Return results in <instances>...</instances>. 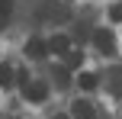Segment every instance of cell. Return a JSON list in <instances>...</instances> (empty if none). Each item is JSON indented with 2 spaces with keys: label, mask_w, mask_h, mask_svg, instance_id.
<instances>
[{
  "label": "cell",
  "mask_w": 122,
  "mask_h": 119,
  "mask_svg": "<svg viewBox=\"0 0 122 119\" xmlns=\"http://www.w3.org/2000/svg\"><path fill=\"white\" fill-rule=\"evenodd\" d=\"M26 55H29V58H36V61H42V58L48 55V48H45V42H42V39H29V42H26Z\"/></svg>",
  "instance_id": "obj_5"
},
{
  "label": "cell",
  "mask_w": 122,
  "mask_h": 119,
  "mask_svg": "<svg viewBox=\"0 0 122 119\" xmlns=\"http://www.w3.org/2000/svg\"><path fill=\"white\" fill-rule=\"evenodd\" d=\"M10 0H0V23H6V19H10Z\"/></svg>",
  "instance_id": "obj_11"
},
{
  "label": "cell",
  "mask_w": 122,
  "mask_h": 119,
  "mask_svg": "<svg viewBox=\"0 0 122 119\" xmlns=\"http://www.w3.org/2000/svg\"><path fill=\"white\" fill-rule=\"evenodd\" d=\"M93 42H97V48L106 52V55H112V52H116V39H112L109 29H97V32H93Z\"/></svg>",
  "instance_id": "obj_2"
},
{
  "label": "cell",
  "mask_w": 122,
  "mask_h": 119,
  "mask_svg": "<svg viewBox=\"0 0 122 119\" xmlns=\"http://www.w3.org/2000/svg\"><path fill=\"white\" fill-rule=\"evenodd\" d=\"M109 90H112V97H122V77H116V81L109 84Z\"/></svg>",
  "instance_id": "obj_12"
},
{
  "label": "cell",
  "mask_w": 122,
  "mask_h": 119,
  "mask_svg": "<svg viewBox=\"0 0 122 119\" xmlns=\"http://www.w3.org/2000/svg\"><path fill=\"white\" fill-rule=\"evenodd\" d=\"M13 77H16V71H13L10 64H0V87H3V90H10L13 84H16Z\"/></svg>",
  "instance_id": "obj_6"
},
{
  "label": "cell",
  "mask_w": 122,
  "mask_h": 119,
  "mask_svg": "<svg viewBox=\"0 0 122 119\" xmlns=\"http://www.w3.org/2000/svg\"><path fill=\"white\" fill-rule=\"evenodd\" d=\"M109 19H112V23H122V3H112L109 6Z\"/></svg>",
  "instance_id": "obj_10"
},
{
  "label": "cell",
  "mask_w": 122,
  "mask_h": 119,
  "mask_svg": "<svg viewBox=\"0 0 122 119\" xmlns=\"http://www.w3.org/2000/svg\"><path fill=\"white\" fill-rule=\"evenodd\" d=\"M71 116L74 119H97V109H93V103H87V100H74L71 103Z\"/></svg>",
  "instance_id": "obj_4"
},
{
  "label": "cell",
  "mask_w": 122,
  "mask_h": 119,
  "mask_svg": "<svg viewBox=\"0 0 122 119\" xmlns=\"http://www.w3.org/2000/svg\"><path fill=\"white\" fill-rule=\"evenodd\" d=\"M77 81H80V87H84V90H93V87L100 84V77H97V74H90V71H84Z\"/></svg>",
  "instance_id": "obj_8"
},
{
  "label": "cell",
  "mask_w": 122,
  "mask_h": 119,
  "mask_svg": "<svg viewBox=\"0 0 122 119\" xmlns=\"http://www.w3.org/2000/svg\"><path fill=\"white\" fill-rule=\"evenodd\" d=\"M55 84L58 87H71V74H67L64 68H55Z\"/></svg>",
  "instance_id": "obj_9"
},
{
  "label": "cell",
  "mask_w": 122,
  "mask_h": 119,
  "mask_svg": "<svg viewBox=\"0 0 122 119\" xmlns=\"http://www.w3.org/2000/svg\"><path fill=\"white\" fill-rule=\"evenodd\" d=\"M23 97L29 103H45V100H48V84H45V81H32L29 87H26Z\"/></svg>",
  "instance_id": "obj_1"
},
{
  "label": "cell",
  "mask_w": 122,
  "mask_h": 119,
  "mask_svg": "<svg viewBox=\"0 0 122 119\" xmlns=\"http://www.w3.org/2000/svg\"><path fill=\"white\" fill-rule=\"evenodd\" d=\"M55 119H71V116H61V113H58V116H55Z\"/></svg>",
  "instance_id": "obj_13"
},
{
  "label": "cell",
  "mask_w": 122,
  "mask_h": 119,
  "mask_svg": "<svg viewBox=\"0 0 122 119\" xmlns=\"http://www.w3.org/2000/svg\"><path fill=\"white\" fill-rule=\"evenodd\" d=\"M80 61H84V55H80V52H67V55H64V71L80 68Z\"/></svg>",
  "instance_id": "obj_7"
},
{
  "label": "cell",
  "mask_w": 122,
  "mask_h": 119,
  "mask_svg": "<svg viewBox=\"0 0 122 119\" xmlns=\"http://www.w3.org/2000/svg\"><path fill=\"white\" fill-rule=\"evenodd\" d=\"M45 48H48V55H67L71 52V39L67 36H51L45 42Z\"/></svg>",
  "instance_id": "obj_3"
}]
</instances>
